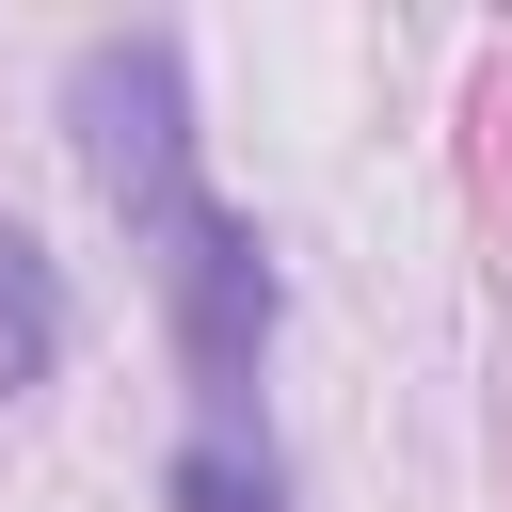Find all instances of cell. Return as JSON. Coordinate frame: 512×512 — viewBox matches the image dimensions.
Instances as JSON below:
<instances>
[{
  "instance_id": "obj_1",
  "label": "cell",
  "mask_w": 512,
  "mask_h": 512,
  "mask_svg": "<svg viewBox=\"0 0 512 512\" xmlns=\"http://www.w3.org/2000/svg\"><path fill=\"white\" fill-rule=\"evenodd\" d=\"M160 288H176V352H192L208 432H240V384H256V352H272V256H256V224H240L224 192L176 208V224H160Z\"/></svg>"
},
{
  "instance_id": "obj_2",
  "label": "cell",
  "mask_w": 512,
  "mask_h": 512,
  "mask_svg": "<svg viewBox=\"0 0 512 512\" xmlns=\"http://www.w3.org/2000/svg\"><path fill=\"white\" fill-rule=\"evenodd\" d=\"M48 368H64V272L32 224H0V400H32Z\"/></svg>"
},
{
  "instance_id": "obj_3",
  "label": "cell",
  "mask_w": 512,
  "mask_h": 512,
  "mask_svg": "<svg viewBox=\"0 0 512 512\" xmlns=\"http://www.w3.org/2000/svg\"><path fill=\"white\" fill-rule=\"evenodd\" d=\"M176 512H272V464H256L240 432H192V448H176Z\"/></svg>"
}]
</instances>
